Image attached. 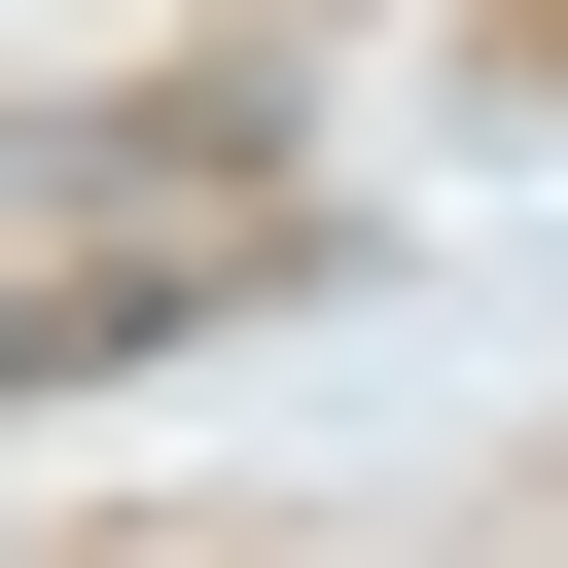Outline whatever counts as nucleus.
I'll list each match as a JSON object with an SVG mask.
<instances>
[{"label": "nucleus", "mask_w": 568, "mask_h": 568, "mask_svg": "<svg viewBox=\"0 0 568 568\" xmlns=\"http://www.w3.org/2000/svg\"><path fill=\"white\" fill-rule=\"evenodd\" d=\"M213 320V248H106V284H0V390H106V355H178Z\"/></svg>", "instance_id": "f257e3e1"}]
</instances>
